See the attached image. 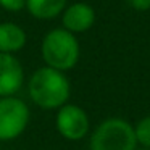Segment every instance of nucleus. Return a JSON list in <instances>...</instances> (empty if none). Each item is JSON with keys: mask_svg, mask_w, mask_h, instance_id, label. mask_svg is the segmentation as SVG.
<instances>
[{"mask_svg": "<svg viewBox=\"0 0 150 150\" xmlns=\"http://www.w3.org/2000/svg\"><path fill=\"white\" fill-rule=\"evenodd\" d=\"M95 23V11L91 5L84 2L69 5L63 10V26L69 33H84L91 29Z\"/></svg>", "mask_w": 150, "mask_h": 150, "instance_id": "nucleus-7", "label": "nucleus"}, {"mask_svg": "<svg viewBox=\"0 0 150 150\" xmlns=\"http://www.w3.org/2000/svg\"><path fill=\"white\" fill-rule=\"evenodd\" d=\"M134 132H136L137 144H140L144 149H150V116L142 118L134 127Z\"/></svg>", "mask_w": 150, "mask_h": 150, "instance_id": "nucleus-10", "label": "nucleus"}, {"mask_svg": "<svg viewBox=\"0 0 150 150\" xmlns=\"http://www.w3.org/2000/svg\"><path fill=\"white\" fill-rule=\"evenodd\" d=\"M24 73L21 63L11 53L0 52V97H10L23 86Z\"/></svg>", "mask_w": 150, "mask_h": 150, "instance_id": "nucleus-6", "label": "nucleus"}, {"mask_svg": "<svg viewBox=\"0 0 150 150\" xmlns=\"http://www.w3.org/2000/svg\"><path fill=\"white\" fill-rule=\"evenodd\" d=\"M26 44V33L13 23L0 24V52L11 53L23 49Z\"/></svg>", "mask_w": 150, "mask_h": 150, "instance_id": "nucleus-8", "label": "nucleus"}, {"mask_svg": "<svg viewBox=\"0 0 150 150\" xmlns=\"http://www.w3.org/2000/svg\"><path fill=\"white\" fill-rule=\"evenodd\" d=\"M29 97L40 108H60L69 98V81L63 71L50 66L39 68L29 79Z\"/></svg>", "mask_w": 150, "mask_h": 150, "instance_id": "nucleus-1", "label": "nucleus"}, {"mask_svg": "<svg viewBox=\"0 0 150 150\" xmlns=\"http://www.w3.org/2000/svg\"><path fill=\"white\" fill-rule=\"evenodd\" d=\"M124 2L137 11H147L150 8V0H124Z\"/></svg>", "mask_w": 150, "mask_h": 150, "instance_id": "nucleus-12", "label": "nucleus"}, {"mask_svg": "<svg viewBox=\"0 0 150 150\" xmlns=\"http://www.w3.org/2000/svg\"><path fill=\"white\" fill-rule=\"evenodd\" d=\"M136 150H150V149H136Z\"/></svg>", "mask_w": 150, "mask_h": 150, "instance_id": "nucleus-13", "label": "nucleus"}, {"mask_svg": "<svg viewBox=\"0 0 150 150\" xmlns=\"http://www.w3.org/2000/svg\"><path fill=\"white\" fill-rule=\"evenodd\" d=\"M0 5H2L5 10L20 11L21 8L26 5V0H0Z\"/></svg>", "mask_w": 150, "mask_h": 150, "instance_id": "nucleus-11", "label": "nucleus"}, {"mask_svg": "<svg viewBox=\"0 0 150 150\" xmlns=\"http://www.w3.org/2000/svg\"><path fill=\"white\" fill-rule=\"evenodd\" d=\"M42 57L47 66L58 71L74 68L79 60V42L74 34L62 29H53L42 40Z\"/></svg>", "mask_w": 150, "mask_h": 150, "instance_id": "nucleus-2", "label": "nucleus"}, {"mask_svg": "<svg viewBox=\"0 0 150 150\" xmlns=\"http://www.w3.org/2000/svg\"><path fill=\"white\" fill-rule=\"evenodd\" d=\"M134 127L123 118L102 121L91 136V150H136Z\"/></svg>", "mask_w": 150, "mask_h": 150, "instance_id": "nucleus-3", "label": "nucleus"}, {"mask_svg": "<svg viewBox=\"0 0 150 150\" xmlns=\"http://www.w3.org/2000/svg\"><path fill=\"white\" fill-rule=\"evenodd\" d=\"M57 129L65 139L79 140L89 132V116L78 105L65 103L57 115Z\"/></svg>", "mask_w": 150, "mask_h": 150, "instance_id": "nucleus-5", "label": "nucleus"}, {"mask_svg": "<svg viewBox=\"0 0 150 150\" xmlns=\"http://www.w3.org/2000/svg\"><path fill=\"white\" fill-rule=\"evenodd\" d=\"M29 123V108L21 98L0 97V140H11L24 132Z\"/></svg>", "mask_w": 150, "mask_h": 150, "instance_id": "nucleus-4", "label": "nucleus"}, {"mask_svg": "<svg viewBox=\"0 0 150 150\" xmlns=\"http://www.w3.org/2000/svg\"><path fill=\"white\" fill-rule=\"evenodd\" d=\"M28 10L39 20H50L63 13L66 0H26Z\"/></svg>", "mask_w": 150, "mask_h": 150, "instance_id": "nucleus-9", "label": "nucleus"}]
</instances>
